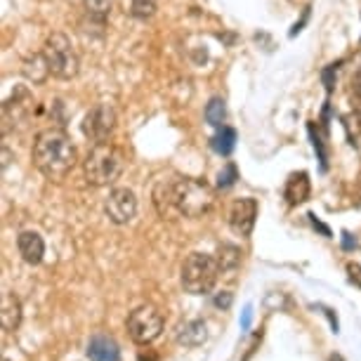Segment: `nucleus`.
I'll return each mask as SVG.
<instances>
[{"label":"nucleus","mask_w":361,"mask_h":361,"mask_svg":"<svg viewBox=\"0 0 361 361\" xmlns=\"http://www.w3.org/2000/svg\"><path fill=\"white\" fill-rule=\"evenodd\" d=\"M215 194L206 182L192 177L163 180L154 189V206L161 217H203L213 208Z\"/></svg>","instance_id":"obj_1"},{"label":"nucleus","mask_w":361,"mask_h":361,"mask_svg":"<svg viewBox=\"0 0 361 361\" xmlns=\"http://www.w3.org/2000/svg\"><path fill=\"white\" fill-rule=\"evenodd\" d=\"M33 166L43 173L47 180L62 182L66 175L76 168L78 163V149L73 140L59 128H47L40 130L33 140Z\"/></svg>","instance_id":"obj_2"},{"label":"nucleus","mask_w":361,"mask_h":361,"mask_svg":"<svg viewBox=\"0 0 361 361\" xmlns=\"http://www.w3.org/2000/svg\"><path fill=\"white\" fill-rule=\"evenodd\" d=\"M126 159L114 145H92L83 161V175L90 187H109L123 173Z\"/></svg>","instance_id":"obj_3"},{"label":"nucleus","mask_w":361,"mask_h":361,"mask_svg":"<svg viewBox=\"0 0 361 361\" xmlns=\"http://www.w3.org/2000/svg\"><path fill=\"white\" fill-rule=\"evenodd\" d=\"M220 262L208 253H192L182 262V288L189 295H208L220 279Z\"/></svg>","instance_id":"obj_4"},{"label":"nucleus","mask_w":361,"mask_h":361,"mask_svg":"<svg viewBox=\"0 0 361 361\" xmlns=\"http://www.w3.org/2000/svg\"><path fill=\"white\" fill-rule=\"evenodd\" d=\"M43 57L50 69V76L59 80H71L78 76L80 71V59L78 52L73 47L71 38L66 33H50L43 45Z\"/></svg>","instance_id":"obj_5"},{"label":"nucleus","mask_w":361,"mask_h":361,"mask_svg":"<svg viewBox=\"0 0 361 361\" xmlns=\"http://www.w3.org/2000/svg\"><path fill=\"white\" fill-rule=\"evenodd\" d=\"M128 333L135 343L149 345L163 333V317L161 312L152 307V305H142V307L133 310L128 317Z\"/></svg>","instance_id":"obj_6"},{"label":"nucleus","mask_w":361,"mask_h":361,"mask_svg":"<svg viewBox=\"0 0 361 361\" xmlns=\"http://www.w3.org/2000/svg\"><path fill=\"white\" fill-rule=\"evenodd\" d=\"M116 130V109L106 102L94 104L83 118V135L92 145H104Z\"/></svg>","instance_id":"obj_7"},{"label":"nucleus","mask_w":361,"mask_h":361,"mask_svg":"<svg viewBox=\"0 0 361 361\" xmlns=\"http://www.w3.org/2000/svg\"><path fill=\"white\" fill-rule=\"evenodd\" d=\"M104 213L114 224H128L135 220L137 215V196L133 189L118 187L109 194V199L104 201Z\"/></svg>","instance_id":"obj_8"},{"label":"nucleus","mask_w":361,"mask_h":361,"mask_svg":"<svg viewBox=\"0 0 361 361\" xmlns=\"http://www.w3.org/2000/svg\"><path fill=\"white\" fill-rule=\"evenodd\" d=\"M257 217V201L255 199H236L229 208V227L238 236H250Z\"/></svg>","instance_id":"obj_9"},{"label":"nucleus","mask_w":361,"mask_h":361,"mask_svg":"<svg viewBox=\"0 0 361 361\" xmlns=\"http://www.w3.org/2000/svg\"><path fill=\"white\" fill-rule=\"evenodd\" d=\"M17 248H19L22 260L29 264H40V260H43V255H45V243L38 231H22V234L17 236Z\"/></svg>","instance_id":"obj_10"},{"label":"nucleus","mask_w":361,"mask_h":361,"mask_svg":"<svg viewBox=\"0 0 361 361\" xmlns=\"http://www.w3.org/2000/svg\"><path fill=\"white\" fill-rule=\"evenodd\" d=\"M0 319H3L5 331H17L22 324V302L15 293L3 290V300H0Z\"/></svg>","instance_id":"obj_11"},{"label":"nucleus","mask_w":361,"mask_h":361,"mask_svg":"<svg viewBox=\"0 0 361 361\" xmlns=\"http://www.w3.org/2000/svg\"><path fill=\"white\" fill-rule=\"evenodd\" d=\"M310 192H312V185H310V175L307 173H293L286 182V189H283V196L290 206H300L310 199Z\"/></svg>","instance_id":"obj_12"},{"label":"nucleus","mask_w":361,"mask_h":361,"mask_svg":"<svg viewBox=\"0 0 361 361\" xmlns=\"http://www.w3.org/2000/svg\"><path fill=\"white\" fill-rule=\"evenodd\" d=\"M87 357L90 361H121V350L111 338L94 336L87 345Z\"/></svg>","instance_id":"obj_13"},{"label":"nucleus","mask_w":361,"mask_h":361,"mask_svg":"<svg viewBox=\"0 0 361 361\" xmlns=\"http://www.w3.org/2000/svg\"><path fill=\"white\" fill-rule=\"evenodd\" d=\"M206 338L208 333L203 322H187L177 329V343L185 347H199L201 343H206Z\"/></svg>","instance_id":"obj_14"},{"label":"nucleus","mask_w":361,"mask_h":361,"mask_svg":"<svg viewBox=\"0 0 361 361\" xmlns=\"http://www.w3.org/2000/svg\"><path fill=\"white\" fill-rule=\"evenodd\" d=\"M217 262H220V271L222 274H234L241 264V250L236 246H229V243H222L220 250H217Z\"/></svg>","instance_id":"obj_15"},{"label":"nucleus","mask_w":361,"mask_h":361,"mask_svg":"<svg viewBox=\"0 0 361 361\" xmlns=\"http://www.w3.org/2000/svg\"><path fill=\"white\" fill-rule=\"evenodd\" d=\"M24 73H26V78L33 80V83H43V80L50 76V69H47V62L43 57V52L36 54V57H31V59H26Z\"/></svg>","instance_id":"obj_16"},{"label":"nucleus","mask_w":361,"mask_h":361,"mask_svg":"<svg viewBox=\"0 0 361 361\" xmlns=\"http://www.w3.org/2000/svg\"><path fill=\"white\" fill-rule=\"evenodd\" d=\"M83 5H85L87 17L99 24H104V19L109 17V12H111V0H83Z\"/></svg>","instance_id":"obj_17"},{"label":"nucleus","mask_w":361,"mask_h":361,"mask_svg":"<svg viewBox=\"0 0 361 361\" xmlns=\"http://www.w3.org/2000/svg\"><path fill=\"white\" fill-rule=\"evenodd\" d=\"M224 118H227V109H224V102L220 97H213V99L208 102V106H206V121H208L210 126L222 128Z\"/></svg>","instance_id":"obj_18"},{"label":"nucleus","mask_w":361,"mask_h":361,"mask_svg":"<svg viewBox=\"0 0 361 361\" xmlns=\"http://www.w3.org/2000/svg\"><path fill=\"white\" fill-rule=\"evenodd\" d=\"M234 142H236V133L231 130V128L227 126H222V133L220 135H215L213 137V149L217 154H224L227 156L231 149H234Z\"/></svg>","instance_id":"obj_19"},{"label":"nucleus","mask_w":361,"mask_h":361,"mask_svg":"<svg viewBox=\"0 0 361 361\" xmlns=\"http://www.w3.org/2000/svg\"><path fill=\"white\" fill-rule=\"evenodd\" d=\"M130 15L135 19H152L156 15V0H130Z\"/></svg>","instance_id":"obj_20"},{"label":"nucleus","mask_w":361,"mask_h":361,"mask_svg":"<svg viewBox=\"0 0 361 361\" xmlns=\"http://www.w3.org/2000/svg\"><path fill=\"white\" fill-rule=\"evenodd\" d=\"M345 128H347V133H350L352 145L354 142H359L361 140V111H354L350 116H345Z\"/></svg>","instance_id":"obj_21"},{"label":"nucleus","mask_w":361,"mask_h":361,"mask_svg":"<svg viewBox=\"0 0 361 361\" xmlns=\"http://www.w3.org/2000/svg\"><path fill=\"white\" fill-rule=\"evenodd\" d=\"M236 180V168L234 166H227L224 173H220V187H231Z\"/></svg>","instance_id":"obj_22"},{"label":"nucleus","mask_w":361,"mask_h":361,"mask_svg":"<svg viewBox=\"0 0 361 361\" xmlns=\"http://www.w3.org/2000/svg\"><path fill=\"white\" fill-rule=\"evenodd\" d=\"M352 102H354V106L361 109V76L357 80H352Z\"/></svg>","instance_id":"obj_23"},{"label":"nucleus","mask_w":361,"mask_h":361,"mask_svg":"<svg viewBox=\"0 0 361 361\" xmlns=\"http://www.w3.org/2000/svg\"><path fill=\"white\" fill-rule=\"evenodd\" d=\"M352 203L357 208H361V175L354 180V189H352Z\"/></svg>","instance_id":"obj_24"},{"label":"nucleus","mask_w":361,"mask_h":361,"mask_svg":"<svg viewBox=\"0 0 361 361\" xmlns=\"http://www.w3.org/2000/svg\"><path fill=\"white\" fill-rule=\"evenodd\" d=\"M347 271H350L352 281L357 283V286H361V267H359V264L357 262H350V264H347Z\"/></svg>","instance_id":"obj_25"},{"label":"nucleus","mask_w":361,"mask_h":361,"mask_svg":"<svg viewBox=\"0 0 361 361\" xmlns=\"http://www.w3.org/2000/svg\"><path fill=\"white\" fill-rule=\"evenodd\" d=\"M229 302H231V298H229V295H224V298H222V295H220V298H215V305H217V307H222V305H224V307H227Z\"/></svg>","instance_id":"obj_26"}]
</instances>
